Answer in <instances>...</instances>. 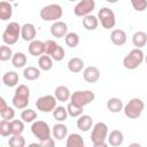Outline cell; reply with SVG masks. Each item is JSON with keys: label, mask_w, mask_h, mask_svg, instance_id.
I'll list each match as a JSON object with an SVG mask.
<instances>
[{"label": "cell", "mask_w": 147, "mask_h": 147, "mask_svg": "<svg viewBox=\"0 0 147 147\" xmlns=\"http://www.w3.org/2000/svg\"><path fill=\"white\" fill-rule=\"evenodd\" d=\"M108 138V126L103 122H98L93 125L91 132V141L94 147H106Z\"/></svg>", "instance_id": "6da1fadb"}, {"label": "cell", "mask_w": 147, "mask_h": 147, "mask_svg": "<svg viewBox=\"0 0 147 147\" xmlns=\"http://www.w3.org/2000/svg\"><path fill=\"white\" fill-rule=\"evenodd\" d=\"M144 60H145V55L141 48H133L123 59V65L129 70H134L144 62Z\"/></svg>", "instance_id": "7a4b0ae2"}, {"label": "cell", "mask_w": 147, "mask_h": 147, "mask_svg": "<svg viewBox=\"0 0 147 147\" xmlns=\"http://www.w3.org/2000/svg\"><path fill=\"white\" fill-rule=\"evenodd\" d=\"M21 29L22 26L17 22H10L2 33V41L8 46L16 44L21 37Z\"/></svg>", "instance_id": "3957f363"}, {"label": "cell", "mask_w": 147, "mask_h": 147, "mask_svg": "<svg viewBox=\"0 0 147 147\" xmlns=\"http://www.w3.org/2000/svg\"><path fill=\"white\" fill-rule=\"evenodd\" d=\"M145 108V103L141 99L139 98H132L123 108V111L125 114L126 117L131 118V119H136L138 118Z\"/></svg>", "instance_id": "277c9868"}, {"label": "cell", "mask_w": 147, "mask_h": 147, "mask_svg": "<svg viewBox=\"0 0 147 147\" xmlns=\"http://www.w3.org/2000/svg\"><path fill=\"white\" fill-rule=\"evenodd\" d=\"M40 17L44 20V21H52V22H55V21H59L62 15H63V9L60 5L57 3H51V5H47L45 7H42L40 9V13H39Z\"/></svg>", "instance_id": "5b68a950"}, {"label": "cell", "mask_w": 147, "mask_h": 147, "mask_svg": "<svg viewBox=\"0 0 147 147\" xmlns=\"http://www.w3.org/2000/svg\"><path fill=\"white\" fill-rule=\"evenodd\" d=\"M31 132L39 141L46 140L52 136V129L44 121H34L31 125Z\"/></svg>", "instance_id": "8992f818"}, {"label": "cell", "mask_w": 147, "mask_h": 147, "mask_svg": "<svg viewBox=\"0 0 147 147\" xmlns=\"http://www.w3.org/2000/svg\"><path fill=\"white\" fill-rule=\"evenodd\" d=\"M98 18H99V22L101 23L102 28H105L106 30L113 29L115 26V24H116L115 13L108 7H102L101 9H99Z\"/></svg>", "instance_id": "52a82bcc"}, {"label": "cell", "mask_w": 147, "mask_h": 147, "mask_svg": "<svg viewBox=\"0 0 147 147\" xmlns=\"http://www.w3.org/2000/svg\"><path fill=\"white\" fill-rule=\"evenodd\" d=\"M94 99H95V94H94V92H92L90 90L76 91L71 94L70 102L78 105V106H82V107H85L86 105H90Z\"/></svg>", "instance_id": "ba28073f"}, {"label": "cell", "mask_w": 147, "mask_h": 147, "mask_svg": "<svg viewBox=\"0 0 147 147\" xmlns=\"http://www.w3.org/2000/svg\"><path fill=\"white\" fill-rule=\"evenodd\" d=\"M56 102H57V99L55 98V95L46 94V95L40 96L36 101V107L41 113H51L55 109Z\"/></svg>", "instance_id": "9c48e42d"}, {"label": "cell", "mask_w": 147, "mask_h": 147, "mask_svg": "<svg viewBox=\"0 0 147 147\" xmlns=\"http://www.w3.org/2000/svg\"><path fill=\"white\" fill-rule=\"evenodd\" d=\"M95 8V1L94 0H80L74 8V13L76 16L79 17H84L87 16L90 14H92V11Z\"/></svg>", "instance_id": "30bf717a"}, {"label": "cell", "mask_w": 147, "mask_h": 147, "mask_svg": "<svg viewBox=\"0 0 147 147\" xmlns=\"http://www.w3.org/2000/svg\"><path fill=\"white\" fill-rule=\"evenodd\" d=\"M51 33L55 38H63L68 33V25L62 21H55L51 25Z\"/></svg>", "instance_id": "8fae6325"}, {"label": "cell", "mask_w": 147, "mask_h": 147, "mask_svg": "<svg viewBox=\"0 0 147 147\" xmlns=\"http://www.w3.org/2000/svg\"><path fill=\"white\" fill-rule=\"evenodd\" d=\"M36 34H37V30H36V26L32 23H25V24L22 25L21 37H22L23 40L32 41V40H34Z\"/></svg>", "instance_id": "7c38bea8"}, {"label": "cell", "mask_w": 147, "mask_h": 147, "mask_svg": "<svg viewBox=\"0 0 147 147\" xmlns=\"http://www.w3.org/2000/svg\"><path fill=\"white\" fill-rule=\"evenodd\" d=\"M83 77H84L85 82H87V83H91V84L95 83L100 78V70H99V68L93 67V65L87 67L83 71Z\"/></svg>", "instance_id": "4fadbf2b"}, {"label": "cell", "mask_w": 147, "mask_h": 147, "mask_svg": "<svg viewBox=\"0 0 147 147\" xmlns=\"http://www.w3.org/2000/svg\"><path fill=\"white\" fill-rule=\"evenodd\" d=\"M110 40L115 46H123L126 42V33L122 29H115L110 33Z\"/></svg>", "instance_id": "5bb4252c"}, {"label": "cell", "mask_w": 147, "mask_h": 147, "mask_svg": "<svg viewBox=\"0 0 147 147\" xmlns=\"http://www.w3.org/2000/svg\"><path fill=\"white\" fill-rule=\"evenodd\" d=\"M108 144L113 147H118L123 144L124 141V136L119 130H113L110 131V133H108Z\"/></svg>", "instance_id": "9a60e30c"}, {"label": "cell", "mask_w": 147, "mask_h": 147, "mask_svg": "<svg viewBox=\"0 0 147 147\" xmlns=\"http://www.w3.org/2000/svg\"><path fill=\"white\" fill-rule=\"evenodd\" d=\"M29 53L32 55V56H40L42 54H45V46H44V42L41 40H32L30 41V45H29Z\"/></svg>", "instance_id": "2e32d148"}, {"label": "cell", "mask_w": 147, "mask_h": 147, "mask_svg": "<svg viewBox=\"0 0 147 147\" xmlns=\"http://www.w3.org/2000/svg\"><path fill=\"white\" fill-rule=\"evenodd\" d=\"M93 125V118L90 116V115H80L77 119V127L80 130V131H88Z\"/></svg>", "instance_id": "e0dca14e"}, {"label": "cell", "mask_w": 147, "mask_h": 147, "mask_svg": "<svg viewBox=\"0 0 147 147\" xmlns=\"http://www.w3.org/2000/svg\"><path fill=\"white\" fill-rule=\"evenodd\" d=\"M52 136L56 140H63L68 137V127L62 123H57L52 129Z\"/></svg>", "instance_id": "ac0fdd59"}, {"label": "cell", "mask_w": 147, "mask_h": 147, "mask_svg": "<svg viewBox=\"0 0 147 147\" xmlns=\"http://www.w3.org/2000/svg\"><path fill=\"white\" fill-rule=\"evenodd\" d=\"M13 15V6L9 1H1L0 2V20L7 21Z\"/></svg>", "instance_id": "d6986e66"}, {"label": "cell", "mask_w": 147, "mask_h": 147, "mask_svg": "<svg viewBox=\"0 0 147 147\" xmlns=\"http://www.w3.org/2000/svg\"><path fill=\"white\" fill-rule=\"evenodd\" d=\"M2 83L7 87H14L18 84V75L15 71H8L2 76Z\"/></svg>", "instance_id": "ffe728a7"}, {"label": "cell", "mask_w": 147, "mask_h": 147, "mask_svg": "<svg viewBox=\"0 0 147 147\" xmlns=\"http://www.w3.org/2000/svg\"><path fill=\"white\" fill-rule=\"evenodd\" d=\"M107 109L110 111V113H119L123 110L124 108V105H123V101L119 99V98H110L108 101H107Z\"/></svg>", "instance_id": "44dd1931"}, {"label": "cell", "mask_w": 147, "mask_h": 147, "mask_svg": "<svg viewBox=\"0 0 147 147\" xmlns=\"http://www.w3.org/2000/svg\"><path fill=\"white\" fill-rule=\"evenodd\" d=\"M67 147H84V139L78 133H70L67 137Z\"/></svg>", "instance_id": "7402d4cb"}, {"label": "cell", "mask_w": 147, "mask_h": 147, "mask_svg": "<svg viewBox=\"0 0 147 147\" xmlns=\"http://www.w3.org/2000/svg\"><path fill=\"white\" fill-rule=\"evenodd\" d=\"M99 25V18L98 16H94L92 14L87 15V16H84L83 17V26L88 30V31H93L98 28Z\"/></svg>", "instance_id": "603a6c76"}, {"label": "cell", "mask_w": 147, "mask_h": 147, "mask_svg": "<svg viewBox=\"0 0 147 147\" xmlns=\"http://www.w3.org/2000/svg\"><path fill=\"white\" fill-rule=\"evenodd\" d=\"M55 98L57 99V101H61V102H64V101L70 100V98H71L70 90L67 86H64V85L57 86L55 88Z\"/></svg>", "instance_id": "cb8c5ba5"}, {"label": "cell", "mask_w": 147, "mask_h": 147, "mask_svg": "<svg viewBox=\"0 0 147 147\" xmlns=\"http://www.w3.org/2000/svg\"><path fill=\"white\" fill-rule=\"evenodd\" d=\"M132 42L136 48H142L147 42V33L144 31H137L132 36Z\"/></svg>", "instance_id": "d4e9b609"}, {"label": "cell", "mask_w": 147, "mask_h": 147, "mask_svg": "<svg viewBox=\"0 0 147 147\" xmlns=\"http://www.w3.org/2000/svg\"><path fill=\"white\" fill-rule=\"evenodd\" d=\"M38 67H39L40 70L49 71L53 68V59L47 54L40 55L39 59H38Z\"/></svg>", "instance_id": "484cf974"}, {"label": "cell", "mask_w": 147, "mask_h": 147, "mask_svg": "<svg viewBox=\"0 0 147 147\" xmlns=\"http://www.w3.org/2000/svg\"><path fill=\"white\" fill-rule=\"evenodd\" d=\"M83 68H84V61L80 57H71L68 62V69L74 74L80 72Z\"/></svg>", "instance_id": "4316f807"}, {"label": "cell", "mask_w": 147, "mask_h": 147, "mask_svg": "<svg viewBox=\"0 0 147 147\" xmlns=\"http://www.w3.org/2000/svg\"><path fill=\"white\" fill-rule=\"evenodd\" d=\"M23 76L26 80H36L40 77V69L36 67H26L23 70Z\"/></svg>", "instance_id": "83f0119b"}, {"label": "cell", "mask_w": 147, "mask_h": 147, "mask_svg": "<svg viewBox=\"0 0 147 147\" xmlns=\"http://www.w3.org/2000/svg\"><path fill=\"white\" fill-rule=\"evenodd\" d=\"M29 96H24V95H18V94H14L13 96V106L16 109H25L29 105Z\"/></svg>", "instance_id": "f1b7e54d"}, {"label": "cell", "mask_w": 147, "mask_h": 147, "mask_svg": "<svg viewBox=\"0 0 147 147\" xmlns=\"http://www.w3.org/2000/svg\"><path fill=\"white\" fill-rule=\"evenodd\" d=\"M26 55L22 52H16L14 53L13 57H11V64L15 68H23L26 64Z\"/></svg>", "instance_id": "f546056e"}, {"label": "cell", "mask_w": 147, "mask_h": 147, "mask_svg": "<svg viewBox=\"0 0 147 147\" xmlns=\"http://www.w3.org/2000/svg\"><path fill=\"white\" fill-rule=\"evenodd\" d=\"M68 109L62 106H56L53 110V117L59 122H64L68 118Z\"/></svg>", "instance_id": "4dcf8cb0"}, {"label": "cell", "mask_w": 147, "mask_h": 147, "mask_svg": "<svg viewBox=\"0 0 147 147\" xmlns=\"http://www.w3.org/2000/svg\"><path fill=\"white\" fill-rule=\"evenodd\" d=\"M21 119H23L25 123H33L37 119V113L33 109L25 108L21 113Z\"/></svg>", "instance_id": "1f68e13d"}, {"label": "cell", "mask_w": 147, "mask_h": 147, "mask_svg": "<svg viewBox=\"0 0 147 147\" xmlns=\"http://www.w3.org/2000/svg\"><path fill=\"white\" fill-rule=\"evenodd\" d=\"M64 40L67 46H69L70 48H75L79 44V36L76 32H68L67 36L64 37Z\"/></svg>", "instance_id": "d6a6232c"}, {"label": "cell", "mask_w": 147, "mask_h": 147, "mask_svg": "<svg viewBox=\"0 0 147 147\" xmlns=\"http://www.w3.org/2000/svg\"><path fill=\"white\" fill-rule=\"evenodd\" d=\"M8 145L11 147H24L25 139L22 137V134H11L8 140Z\"/></svg>", "instance_id": "836d02e7"}, {"label": "cell", "mask_w": 147, "mask_h": 147, "mask_svg": "<svg viewBox=\"0 0 147 147\" xmlns=\"http://www.w3.org/2000/svg\"><path fill=\"white\" fill-rule=\"evenodd\" d=\"M83 108L82 106H78V105H75L72 102H69L68 106H67V109H68V114L69 116L71 117H79L82 114H83Z\"/></svg>", "instance_id": "e575fe53"}, {"label": "cell", "mask_w": 147, "mask_h": 147, "mask_svg": "<svg viewBox=\"0 0 147 147\" xmlns=\"http://www.w3.org/2000/svg\"><path fill=\"white\" fill-rule=\"evenodd\" d=\"M11 132L13 134H22L24 131V121L22 119H13L10 121Z\"/></svg>", "instance_id": "d590c367"}, {"label": "cell", "mask_w": 147, "mask_h": 147, "mask_svg": "<svg viewBox=\"0 0 147 147\" xmlns=\"http://www.w3.org/2000/svg\"><path fill=\"white\" fill-rule=\"evenodd\" d=\"M13 55H14V54H13V51H11V48H10L8 45L3 44V45L0 47V60H1V61L11 60Z\"/></svg>", "instance_id": "8d00e7d4"}, {"label": "cell", "mask_w": 147, "mask_h": 147, "mask_svg": "<svg viewBox=\"0 0 147 147\" xmlns=\"http://www.w3.org/2000/svg\"><path fill=\"white\" fill-rule=\"evenodd\" d=\"M0 134L2 137H8V136H11L13 134L11 126H10V121L2 119L0 122Z\"/></svg>", "instance_id": "74e56055"}, {"label": "cell", "mask_w": 147, "mask_h": 147, "mask_svg": "<svg viewBox=\"0 0 147 147\" xmlns=\"http://www.w3.org/2000/svg\"><path fill=\"white\" fill-rule=\"evenodd\" d=\"M64 55H65V52H64V49H63V47L62 46H60V45H57L56 47H55V49L52 52V54L49 55L54 61H62L63 60V57H64Z\"/></svg>", "instance_id": "f35d334b"}, {"label": "cell", "mask_w": 147, "mask_h": 147, "mask_svg": "<svg viewBox=\"0 0 147 147\" xmlns=\"http://www.w3.org/2000/svg\"><path fill=\"white\" fill-rule=\"evenodd\" d=\"M131 5L137 11H144L147 9V0H131Z\"/></svg>", "instance_id": "ab89813d"}, {"label": "cell", "mask_w": 147, "mask_h": 147, "mask_svg": "<svg viewBox=\"0 0 147 147\" xmlns=\"http://www.w3.org/2000/svg\"><path fill=\"white\" fill-rule=\"evenodd\" d=\"M0 115H1V118H2V119L11 121V119L15 117V110H14L13 107H9V106H8L5 110H2V111L0 113Z\"/></svg>", "instance_id": "60d3db41"}, {"label": "cell", "mask_w": 147, "mask_h": 147, "mask_svg": "<svg viewBox=\"0 0 147 147\" xmlns=\"http://www.w3.org/2000/svg\"><path fill=\"white\" fill-rule=\"evenodd\" d=\"M57 45H59V44H57V42H55V41H54V40H52V39H48V40L44 41V46H45V54L51 55V54H52V52L55 49V47H56Z\"/></svg>", "instance_id": "b9f144b4"}, {"label": "cell", "mask_w": 147, "mask_h": 147, "mask_svg": "<svg viewBox=\"0 0 147 147\" xmlns=\"http://www.w3.org/2000/svg\"><path fill=\"white\" fill-rule=\"evenodd\" d=\"M39 145L41 147H53L54 146V139L53 138H48L46 140H42V141H39Z\"/></svg>", "instance_id": "7bdbcfd3"}, {"label": "cell", "mask_w": 147, "mask_h": 147, "mask_svg": "<svg viewBox=\"0 0 147 147\" xmlns=\"http://www.w3.org/2000/svg\"><path fill=\"white\" fill-rule=\"evenodd\" d=\"M7 107H8V106H7L6 101H5V99L1 96V98H0V113H1L2 110H5Z\"/></svg>", "instance_id": "ee69618b"}, {"label": "cell", "mask_w": 147, "mask_h": 147, "mask_svg": "<svg viewBox=\"0 0 147 147\" xmlns=\"http://www.w3.org/2000/svg\"><path fill=\"white\" fill-rule=\"evenodd\" d=\"M107 2H109V3H116L118 0H106Z\"/></svg>", "instance_id": "f6af8a7d"}, {"label": "cell", "mask_w": 147, "mask_h": 147, "mask_svg": "<svg viewBox=\"0 0 147 147\" xmlns=\"http://www.w3.org/2000/svg\"><path fill=\"white\" fill-rule=\"evenodd\" d=\"M145 61H146V63H147V55L145 56Z\"/></svg>", "instance_id": "bcb514c9"}, {"label": "cell", "mask_w": 147, "mask_h": 147, "mask_svg": "<svg viewBox=\"0 0 147 147\" xmlns=\"http://www.w3.org/2000/svg\"><path fill=\"white\" fill-rule=\"evenodd\" d=\"M8 1H9V2H11V1H15V0H8Z\"/></svg>", "instance_id": "7dc6e473"}, {"label": "cell", "mask_w": 147, "mask_h": 147, "mask_svg": "<svg viewBox=\"0 0 147 147\" xmlns=\"http://www.w3.org/2000/svg\"><path fill=\"white\" fill-rule=\"evenodd\" d=\"M69 1H76V0H69Z\"/></svg>", "instance_id": "c3c4849f"}]
</instances>
